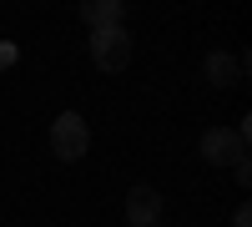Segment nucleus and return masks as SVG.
<instances>
[{
	"label": "nucleus",
	"instance_id": "nucleus-1",
	"mask_svg": "<svg viewBox=\"0 0 252 227\" xmlns=\"http://www.w3.org/2000/svg\"><path fill=\"white\" fill-rule=\"evenodd\" d=\"M51 152H56V162H81L91 152V127L76 111H61L51 121Z\"/></svg>",
	"mask_w": 252,
	"mask_h": 227
},
{
	"label": "nucleus",
	"instance_id": "nucleus-2",
	"mask_svg": "<svg viewBox=\"0 0 252 227\" xmlns=\"http://www.w3.org/2000/svg\"><path fill=\"white\" fill-rule=\"evenodd\" d=\"M91 61L101 71H126L131 66V31L126 26H111V31H91Z\"/></svg>",
	"mask_w": 252,
	"mask_h": 227
},
{
	"label": "nucleus",
	"instance_id": "nucleus-3",
	"mask_svg": "<svg viewBox=\"0 0 252 227\" xmlns=\"http://www.w3.org/2000/svg\"><path fill=\"white\" fill-rule=\"evenodd\" d=\"M202 157L212 162V167H242L247 141H242L237 127H212V131H202Z\"/></svg>",
	"mask_w": 252,
	"mask_h": 227
},
{
	"label": "nucleus",
	"instance_id": "nucleus-4",
	"mask_svg": "<svg viewBox=\"0 0 252 227\" xmlns=\"http://www.w3.org/2000/svg\"><path fill=\"white\" fill-rule=\"evenodd\" d=\"M161 192L157 187H131L126 192V222L131 227H161Z\"/></svg>",
	"mask_w": 252,
	"mask_h": 227
},
{
	"label": "nucleus",
	"instance_id": "nucleus-5",
	"mask_svg": "<svg viewBox=\"0 0 252 227\" xmlns=\"http://www.w3.org/2000/svg\"><path fill=\"white\" fill-rule=\"evenodd\" d=\"M242 71H247V56H222V51L207 56V81L212 86H237Z\"/></svg>",
	"mask_w": 252,
	"mask_h": 227
},
{
	"label": "nucleus",
	"instance_id": "nucleus-6",
	"mask_svg": "<svg viewBox=\"0 0 252 227\" xmlns=\"http://www.w3.org/2000/svg\"><path fill=\"white\" fill-rule=\"evenodd\" d=\"M81 15H86L91 31H111V26H121L126 5H121V0H86V5H81Z\"/></svg>",
	"mask_w": 252,
	"mask_h": 227
},
{
	"label": "nucleus",
	"instance_id": "nucleus-7",
	"mask_svg": "<svg viewBox=\"0 0 252 227\" xmlns=\"http://www.w3.org/2000/svg\"><path fill=\"white\" fill-rule=\"evenodd\" d=\"M5 66H15V46H0V71Z\"/></svg>",
	"mask_w": 252,
	"mask_h": 227
},
{
	"label": "nucleus",
	"instance_id": "nucleus-8",
	"mask_svg": "<svg viewBox=\"0 0 252 227\" xmlns=\"http://www.w3.org/2000/svg\"><path fill=\"white\" fill-rule=\"evenodd\" d=\"M232 227H252V212H247V207H237V217H232Z\"/></svg>",
	"mask_w": 252,
	"mask_h": 227
}]
</instances>
